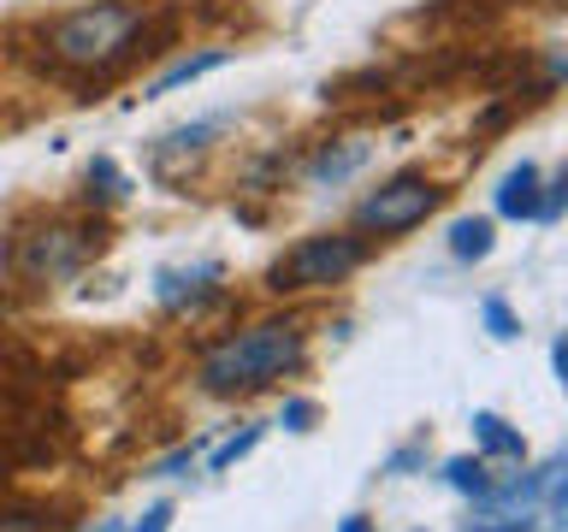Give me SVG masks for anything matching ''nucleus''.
Masks as SVG:
<instances>
[{
  "instance_id": "f257e3e1",
  "label": "nucleus",
  "mask_w": 568,
  "mask_h": 532,
  "mask_svg": "<svg viewBox=\"0 0 568 532\" xmlns=\"http://www.w3.org/2000/svg\"><path fill=\"white\" fill-rule=\"evenodd\" d=\"M149 7L142 0H95V7H71L42 30V48L65 71H113L142 48Z\"/></svg>"
},
{
  "instance_id": "f03ea898",
  "label": "nucleus",
  "mask_w": 568,
  "mask_h": 532,
  "mask_svg": "<svg viewBox=\"0 0 568 532\" xmlns=\"http://www.w3.org/2000/svg\"><path fill=\"white\" fill-rule=\"evenodd\" d=\"M302 355H308V331L296 319H261V326L225 337L195 379H202L207 397H237V390H261L284 372H296Z\"/></svg>"
},
{
  "instance_id": "7ed1b4c3",
  "label": "nucleus",
  "mask_w": 568,
  "mask_h": 532,
  "mask_svg": "<svg viewBox=\"0 0 568 532\" xmlns=\"http://www.w3.org/2000/svg\"><path fill=\"white\" fill-rule=\"evenodd\" d=\"M362 260H367V237H355V231H314V237L291 243L266 266V290L273 296L326 290V284H344Z\"/></svg>"
},
{
  "instance_id": "20e7f679",
  "label": "nucleus",
  "mask_w": 568,
  "mask_h": 532,
  "mask_svg": "<svg viewBox=\"0 0 568 532\" xmlns=\"http://www.w3.org/2000/svg\"><path fill=\"white\" fill-rule=\"evenodd\" d=\"M438 202H444V190L426 172H397V177H385L379 190H367L362 202H355L349 225H355V237H403V231L433 219Z\"/></svg>"
},
{
  "instance_id": "39448f33",
  "label": "nucleus",
  "mask_w": 568,
  "mask_h": 532,
  "mask_svg": "<svg viewBox=\"0 0 568 532\" xmlns=\"http://www.w3.org/2000/svg\"><path fill=\"white\" fill-rule=\"evenodd\" d=\"M89 255H101V225H42V231H24L12 248V273L30 278V284H53V278H71Z\"/></svg>"
},
{
  "instance_id": "423d86ee",
  "label": "nucleus",
  "mask_w": 568,
  "mask_h": 532,
  "mask_svg": "<svg viewBox=\"0 0 568 532\" xmlns=\"http://www.w3.org/2000/svg\"><path fill=\"white\" fill-rule=\"evenodd\" d=\"M220 284H225V266L220 260L160 266V273H154V301L166 314H190V308H202L207 296H220Z\"/></svg>"
},
{
  "instance_id": "0eeeda50",
  "label": "nucleus",
  "mask_w": 568,
  "mask_h": 532,
  "mask_svg": "<svg viewBox=\"0 0 568 532\" xmlns=\"http://www.w3.org/2000/svg\"><path fill=\"white\" fill-rule=\"evenodd\" d=\"M231 124H237V113H202V119H190V124H172L166 136H154V149H149V166L166 177L178 160H190V154H207L213 142H220Z\"/></svg>"
},
{
  "instance_id": "6e6552de",
  "label": "nucleus",
  "mask_w": 568,
  "mask_h": 532,
  "mask_svg": "<svg viewBox=\"0 0 568 532\" xmlns=\"http://www.w3.org/2000/svg\"><path fill=\"white\" fill-rule=\"evenodd\" d=\"M367 160H373V142L367 136H337V142H320L314 160L302 166V177H308L314 190H337V184H349Z\"/></svg>"
},
{
  "instance_id": "1a4fd4ad",
  "label": "nucleus",
  "mask_w": 568,
  "mask_h": 532,
  "mask_svg": "<svg viewBox=\"0 0 568 532\" xmlns=\"http://www.w3.org/2000/svg\"><path fill=\"white\" fill-rule=\"evenodd\" d=\"M539 184H545V172L532 160H515L491 190V213L497 219H539Z\"/></svg>"
},
{
  "instance_id": "9d476101",
  "label": "nucleus",
  "mask_w": 568,
  "mask_h": 532,
  "mask_svg": "<svg viewBox=\"0 0 568 532\" xmlns=\"http://www.w3.org/2000/svg\"><path fill=\"white\" fill-rule=\"evenodd\" d=\"M220 65H231V48H195V53H184V60H172L160 78L142 83V101H160V95H172V89H184V83H202L207 71H220Z\"/></svg>"
},
{
  "instance_id": "9b49d317",
  "label": "nucleus",
  "mask_w": 568,
  "mask_h": 532,
  "mask_svg": "<svg viewBox=\"0 0 568 532\" xmlns=\"http://www.w3.org/2000/svg\"><path fill=\"white\" fill-rule=\"evenodd\" d=\"M131 190H136L131 172H124L113 154H95L83 166V202L89 207H119V202H131Z\"/></svg>"
},
{
  "instance_id": "f8f14e48",
  "label": "nucleus",
  "mask_w": 568,
  "mask_h": 532,
  "mask_svg": "<svg viewBox=\"0 0 568 532\" xmlns=\"http://www.w3.org/2000/svg\"><path fill=\"white\" fill-rule=\"evenodd\" d=\"M474 438H479V450H486V456L527 461V438L515 432V426H509L504 415H486V408H479V415H474Z\"/></svg>"
},
{
  "instance_id": "ddd939ff",
  "label": "nucleus",
  "mask_w": 568,
  "mask_h": 532,
  "mask_svg": "<svg viewBox=\"0 0 568 532\" xmlns=\"http://www.w3.org/2000/svg\"><path fill=\"white\" fill-rule=\"evenodd\" d=\"M491 248H497V225L491 219H474V213L468 219H450V255L456 260H486Z\"/></svg>"
},
{
  "instance_id": "4468645a",
  "label": "nucleus",
  "mask_w": 568,
  "mask_h": 532,
  "mask_svg": "<svg viewBox=\"0 0 568 532\" xmlns=\"http://www.w3.org/2000/svg\"><path fill=\"white\" fill-rule=\"evenodd\" d=\"M444 479H450V491L474 497V503H479V497H486V491L497 485V479L486 473V461H479V456H450V461H444Z\"/></svg>"
},
{
  "instance_id": "2eb2a0df",
  "label": "nucleus",
  "mask_w": 568,
  "mask_h": 532,
  "mask_svg": "<svg viewBox=\"0 0 568 532\" xmlns=\"http://www.w3.org/2000/svg\"><path fill=\"white\" fill-rule=\"evenodd\" d=\"M479 319H486V331L497 337V344H515V337H521V319H515V308L504 296H486L479 301Z\"/></svg>"
},
{
  "instance_id": "dca6fc26",
  "label": "nucleus",
  "mask_w": 568,
  "mask_h": 532,
  "mask_svg": "<svg viewBox=\"0 0 568 532\" xmlns=\"http://www.w3.org/2000/svg\"><path fill=\"white\" fill-rule=\"evenodd\" d=\"M255 443H261V426H243V432H231V438L220 443V450L207 456V473H225V468H237V461H243L248 450H255Z\"/></svg>"
},
{
  "instance_id": "f3484780",
  "label": "nucleus",
  "mask_w": 568,
  "mask_h": 532,
  "mask_svg": "<svg viewBox=\"0 0 568 532\" xmlns=\"http://www.w3.org/2000/svg\"><path fill=\"white\" fill-rule=\"evenodd\" d=\"M562 195H568V172H550L539 184V219L532 225H557L562 219Z\"/></svg>"
},
{
  "instance_id": "a211bd4d",
  "label": "nucleus",
  "mask_w": 568,
  "mask_h": 532,
  "mask_svg": "<svg viewBox=\"0 0 568 532\" xmlns=\"http://www.w3.org/2000/svg\"><path fill=\"white\" fill-rule=\"evenodd\" d=\"M278 420H284V432H308V426L320 420V408H314L308 397H291V402H284V415H278Z\"/></svg>"
},
{
  "instance_id": "6ab92c4d",
  "label": "nucleus",
  "mask_w": 568,
  "mask_h": 532,
  "mask_svg": "<svg viewBox=\"0 0 568 532\" xmlns=\"http://www.w3.org/2000/svg\"><path fill=\"white\" fill-rule=\"evenodd\" d=\"M408 468H426V443H408V450L385 456V468H379V473H408Z\"/></svg>"
},
{
  "instance_id": "aec40b11",
  "label": "nucleus",
  "mask_w": 568,
  "mask_h": 532,
  "mask_svg": "<svg viewBox=\"0 0 568 532\" xmlns=\"http://www.w3.org/2000/svg\"><path fill=\"white\" fill-rule=\"evenodd\" d=\"M166 526H172V503L142 509V521H136V532H166Z\"/></svg>"
},
{
  "instance_id": "412c9836",
  "label": "nucleus",
  "mask_w": 568,
  "mask_h": 532,
  "mask_svg": "<svg viewBox=\"0 0 568 532\" xmlns=\"http://www.w3.org/2000/svg\"><path fill=\"white\" fill-rule=\"evenodd\" d=\"M550 372H557V379H568V349H562V337L550 344Z\"/></svg>"
},
{
  "instance_id": "4be33fe9",
  "label": "nucleus",
  "mask_w": 568,
  "mask_h": 532,
  "mask_svg": "<svg viewBox=\"0 0 568 532\" xmlns=\"http://www.w3.org/2000/svg\"><path fill=\"white\" fill-rule=\"evenodd\" d=\"M337 532H373V521H367V514H349V521L337 526Z\"/></svg>"
},
{
  "instance_id": "5701e85b",
  "label": "nucleus",
  "mask_w": 568,
  "mask_h": 532,
  "mask_svg": "<svg viewBox=\"0 0 568 532\" xmlns=\"http://www.w3.org/2000/svg\"><path fill=\"white\" fill-rule=\"evenodd\" d=\"M0 532H42V526H24V521H0Z\"/></svg>"
},
{
  "instance_id": "b1692460",
  "label": "nucleus",
  "mask_w": 568,
  "mask_h": 532,
  "mask_svg": "<svg viewBox=\"0 0 568 532\" xmlns=\"http://www.w3.org/2000/svg\"><path fill=\"white\" fill-rule=\"evenodd\" d=\"M101 532H124V526H101Z\"/></svg>"
}]
</instances>
